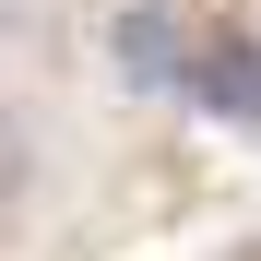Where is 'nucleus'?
Here are the masks:
<instances>
[{
  "label": "nucleus",
  "instance_id": "f257e3e1",
  "mask_svg": "<svg viewBox=\"0 0 261 261\" xmlns=\"http://www.w3.org/2000/svg\"><path fill=\"white\" fill-rule=\"evenodd\" d=\"M190 60H202V36L178 0H130L119 12V71L143 83V95H190Z\"/></svg>",
  "mask_w": 261,
  "mask_h": 261
},
{
  "label": "nucleus",
  "instance_id": "7ed1b4c3",
  "mask_svg": "<svg viewBox=\"0 0 261 261\" xmlns=\"http://www.w3.org/2000/svg\"><path fill=\"white\" fill-rule=\"evenodd\" d=\"M24 178H36V143H24V119H12V107H0V214L24 202Z\"/></svg>",
  "mask_w": 261,
  "mask_h": 261
},
{
  "label": "nucleus",
  "instance_id": "f03ea898",
  "mask_svg": "<svg viewBox=\"0 0 261 261\" xmlns=\"http://www.w3.org/2000/svg\"><path fill=\"white\" fill-rule=\"evenodd\" d=\"M190 107H214V119H261V48L249 36H202V60H190Z\"/></svg>",
  "mask_w": 261,
  "mask_h": 261
}]
</instances>
